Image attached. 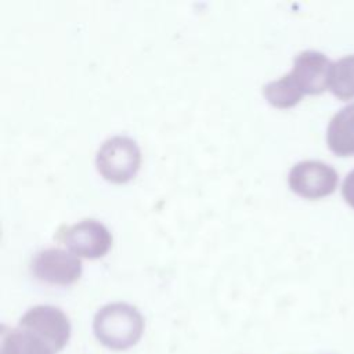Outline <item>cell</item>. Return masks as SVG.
<instances>
[{"label": "cell", "mask_w": 354, "mask_h": 354, "mask_svg": "<svg viewBox=\"0 0 354 354\" xmlns=\"http://www.w3.org/2000/svg\"><path fill=\"white\" fill-rule=\"evenodd\" d=\"M342 194L346 202L354 207V169L347 173L342 184Z\"/></svg>", "instance_id": "obj_12"}, {"label": "cell", "mask_w": 354, "mask_h": 354, "mask_svg": "<svg viewBox=\"0 0 354 354\" xmlns=\"http://www.w3.org/2000/svg\"><path fill=\"white\" fill-rule=\"evenodd\" d=\"M0 354H57V351L41 337L18 325L1 328Z\"/></svg>", "instance_id": "obj_9"}, {"label": "cell", "mask_w": 354, "mask_h": 354, "mask_svg": "<svg viewBox=\"0 0 354 354\" xmlns=\"http://www.w3.org/2000/svg\"><path fill=\"white\" fill-rule=\"evenodd\" d=\"M263 93L268 102L277 108L293 106L303 97V91L296 84L295 79L289 72L281 76L279 79L267 83L263 87Z\"/></svg>", "instance_id": "obj_11"}, {"label": "cell", "mask_w": 354, "mask_h": 354, "mask_svg": "<svg viewBox=\"0 0 354 354\" xmlns=\"http://www.w3.org/2000/svg\"><path fill=\"white\" fill-rule=\"evenodd\" d=\"M93 330L102 346L115 351H123L137 344L141 339L144 318L131 304L109 303L97 311Z\"/></svg>", "instance_id": "obj_1"}, {"label": "cell", "mask_w": 354, "mask_h": 354, "mask_svg": "<svg viewBox=\"0 0 354 354\" xmlns=\"http://www.w3.org/2000/svg\"><path fill=\"white\" fill-rule=\"evenodd\" d=\"M32 274L54 285H71L82 274L80 259L61 248H48L37 252L30 263Z\"/></svg>", "instance_id": "obj_6"}, {"label": "cell", "mask_w": 354, "mask_h": 354, "mask_svg": "<svg viewBox=\"0 0 354 354\" xmlns=\"http://www.w3.org/2000/svg\"><path fill=\"white\" fill-rule=\"evenodd\" d=\"M57 239L75 254L87 259L102 257L112 245V235L108 228L93 218L62 225L57 231Z\"/></svg>", "instance_id": "obj_3"}, {"label": "cell", "mask_w": 354, "mask_h": 354, "mask_svg": "<svg viewBox=\"0 0 354 354\" xmlns=\"http://www.w3.org/2000/svg\"><path fill=\"white\" fill-rule=\"evenodd\" d=\"M18 325L41 337L57 353L66 346L71 336V322L66 314L54 306L29 308L21 317Z\"/></svg>", "instance_id": "obj_5"}, {"label": "cell", "mask_w": 354, "mask_h": 354, "mask_svg": "<svg viewBox=\"0 0 354 354\" xmlns=\"http://www.w3.org/2000/svg\"><path fill=\"white\" fill-rule=\"evenodd\" d=\"M329 88L340 100H351L354 97V54L332 62Z\"/></svg>", "instance_id": "obj_10"}, {"label": "cell", "mask_w": 354, "mask_h": 354, "mask_svg": "<svg viewBox=\"0 0 354 354\" xmlns=\"http://www.w3.org/2000/svg\"><path fill=\"white\" fill-rule=\"evenodd\" d=\"M328 147L337 155L354 153V102L340 108L330 119L326 130Z\"/></svg>", "instance_id": "obj_8"}, {"label": "cell", "mask_w": 354, "mask_h": 354, "mask_svg": "<svg viewBox=\"0 0 354 354\" xmlns=\"http://www.w3.org/2000/svg\"><path fill=\"white\" fill-rule=\"evenodd\" d=\"M332 62L315 50H304L295 57L289 72L303 94H319L329 87V72Z\"/></svg>", "instance_id": "obj_7"}, {"label": "cell", "mask_w": 354, "mask_h": 354, "mask_svg": "<svg viewBox=\"0 0 354 354\" xmlns=\"http://www.w3.org/2000/svg\"><path fill=\"white\" fill-rule=\"evenodd\" d=\"M95 165L104 178L113 183H124L140 169L141 151L133 138L115 136L101 144L97 151Z\"/></svg>", "instance_id": "obj_2"}, {"label": "cell", "mask_w": 354, "mask_h": 354, "mask_svg": "<svg viewBox=\"0 0 354 354\" xmlns=\"http://www.w3.org/2000/svg\"><path fill=\"white\" fill-rule=\"evenodd\" d=\"M288 181L300 196L317 199L332 194L337 185V171L321 160H301L292 166Z\"/></svg>", "instance_id": "obj_4"}]
</instances>
